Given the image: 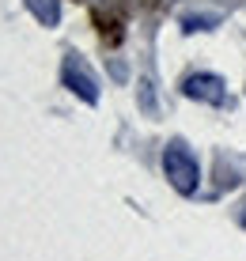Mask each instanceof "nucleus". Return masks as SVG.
Listing matches in <instances>:
<instances>
[{
	"mask_svg": "<svg viewBox=\"0 0 246 261\" xmlns=\"http://www.w3.org/2000/svg\"><path fill=\"white\" fill-rule=\"evenodd\" d=\"M163 174H167V182L175 186L178 193H197V186H201V163H197V155L186 148L182 140H170L167 148H163Z\"/></svg>",
	"mask_w": 246,
	"mask_h": 261,
	"instance_id": "obj_1",
	"label": "nucleus"
},
{
	"mask_svg": "<svg viewBox=\"0 0 246 261\" xmlns=\"http://www.w3.org/2000/svg\"><path fill=\"white\" fill-rule=\"evenodd\" d=\"M61 80H65V87L72 95H80L84 102H91V106L99 102V80H95V72L87 68V61L80 57L76 49H68L65 61H61Z\"/></svg>",
	"mask_w": 246,
	"mask_h": 261,
	"instance_id": "obj_2",
	"label": "nucleus"
},
{
	"mask_svg": "<svg viewBox=\"0 0 246 261\" xmlns=\"http://www.w3.org/2000/svg\"><path fill=\"white\" fill-rule=\"evenodd\" d=\"M182 91H186V98H197V102H208V106L227 102V84L216 72H193V76H186L182 80Z\"/></svg>",
	"mask_w": 246,
	"mask_h": 261,
	"instance_id": "obj_3",
	"label": "nucleus"
},
{
	"mask_svg": "<svg viewBox=\"0 0 246 261\" xmlns=\"http://www.w3.org/2000/svg\"><path fill=\"white\" fill-rule=\"evenodd\" d=\"M27 8H31V15L45 27L61 23V0H27Z\"/></svg>",
	"mask_w": 246,
	"mask_h": 261,
	"instance_id": "obj_4",
	"label": "nucleus"
}]
</instances>
